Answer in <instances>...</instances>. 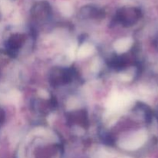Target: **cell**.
Returning <instances> with one entry per match:
<instances>
[{"label":"cell","mask_w":158,"mask_h":158,"mask_svg":"<svg viewBox=\"0 0 158 158\" xmlns=\"http://www.w3.org/2000/svg\"><path fill=\"white\" fill-rule=\"evenodd\" d=\"M129 100L128 94H113L108 100L107 107L110 110H118L124 106L128 103Z\"/></svg>","instance_id":"obj_1"},{"label":"cell","mask_w":158,"mask_h":158,"mask_svg":"<svg viewBox=\"0 0 158 158\" xmlns=\"http://www.w3.org/2000/svg\"><path fill=\"white\" fill-rule=\"evenodd\" d=\"M94 52V48L92 45L88 44H83V46H80V48L79 49L78 51V56L80 58H84V57L89 56V55L93 53Z\"/></svg>","instance_id":"obj_4"},{"label":"cell","mask_w":158,"mask_h":158,"mask_svg":"<svg viewBox=\"0 0 158 158\" xmlns=\"http://www.w3.org/2000/svg\"><path fill=\"white\" fill-rule=\"evenodd\" d=\"M145 138H146V134H143V132H139L133 136L132 137H130L128 140L122 142L120 143V146L123 149L131 150H131H135L143 144Z\"/></svg>","instance_id":"obj_2"},{"label":"cell","mask_w":158,"mask_h":158,"mask_svg":"<svg viewBox=\"0 0 158 158\" xmlns=\"http://www.w3.org/2000/svg\"><path fill=\"white\" fill-rule=\"evenodd\" d=\"M68 53H69V56H70L71 59H73L74 54H75V47H74V46H72V47L69 48V51H68Z\"/></svg>","instance_id":"obj_5"},{"label":"cell","mask_w":158,"mask_h":158,"mask_svg":"<svg viewBox=\"0 0 158 158\" xmlns=\"http://www.w3.org/2000/svg\"><path fill=\"white\" fill-rule=\"evenodd\" d=\"M132 45V40L131 38H123L117 40L114 43V48L117 52H123L127 50Z\"/></svg>","instance_id":"obj_3"}]
</instances>
